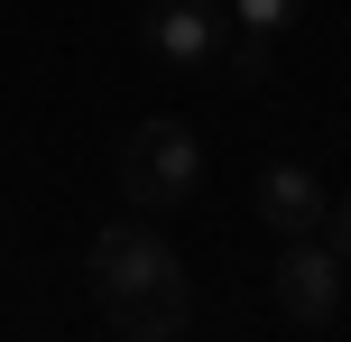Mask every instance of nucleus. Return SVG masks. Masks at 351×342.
Listing matches in <instances>:
<instances>
[{
	"instance_id": "39448f33",
	"label": "nucleus",
	"mask_w": 351,
	"mask_h": 342,
	"mask_svg": "<svg viewBox=\"0 0 351 342\" xmlns=\"http://www.w3.org/2000/svg\"><path fill=\"white\" fill-rule=\"evenodd\" d=\"M213 37H222V10L213 0H158L148 10V56L158 65H204Z\"/></svg>"
},
{
	"instance_id": "20e7f679",
	"label": "nucleus",
	"mask_w": 351,
	"mask_h": 342,
	"mask_svg": "<svg viewBox=\"0 0 351 342\" xmlns=\"http://www.w3.org/2000/svg\"><path fill=\"white\" fill-rule=\"evenodd\" d=\"M102 315H111V333H121V342H176V333L194 324V287H185V269H176V278H158V287L111 296Z\"/></svg>"
},
{
	"instance_id": "6e6552de",
	"label": "nucleus",
	"mask_w": 351,
	"mask_h": 342,
	"mask_svg": "<svg viewBox=\"0 0 351 342\" xmlns=\"http://www.w3.org/2000/svg\"><path fill=\"white\" fill-rule=\"evenodd\" d=\"M324 250L351 269V204H324Z\"/></svg>"
},
{
	"instance_id": "0eeeda50",
	"label": "nucleus",
	"mask_w": 351,
	"mask_h": 342,
	"mask_svg": "<svg viewBox=\"0 0 351 342\" xmlns=\"http://www.w3.org/2000/svg\"><path fill=\"white\" fill-rule=\"evenodd\" d=\"M231 74H241V84H268V37H259V28L231 47Z\"/></svg>"
},
{
	"instance_id": "7ed1b4c3",
	"label": "nucleus",
	"mask_w": 351,
	"mask_h": 342,
	"mask_svg": "<svg viewBox=\"0 0 351 342\" xmlns=\"http://www.w3.org/2000/svg\"><path fill=\"white\" fill-rule=\"evenodd\" d=\"M342 278H351V269L324 250V232H305V241H287V250H278V287H268V296H278L287 324L315 333V324H333V315H342Z\"/></svg>"
},
{
	"instance_id": "f257e3e1",
	"label": "nucleus",
	"mask_w": 351,
	"mask_h": 342,
	"mask_svg": "<svg viewBox=\"0 0 351 342\" xmlns=\"http://www.w3.org/2000/svg\"><path fill=\"white\" fill-rule=\"evenodd\" d=\"M194 195H204V139H194L176 111L139 121V130L121 139V204L148 213V222H167L176 204H194Z\"/></svg>"
},
{
	"instance_id": "1a4fd4ad",
	"label": "nucleus",
	"mask_w": 351,
	"mask_h": 342,
	"mask_svg": "<svg viewBox=\"0 0 351 342\" xmlns=\"http://www.w3.org/2000/svg\"><path fill=\"white\" fill-rule=\"evenodd\" d=\"M287 10H296V0H241V19H259V28H268V19H287Z\"/></svg>"
},
{
	"instance_id": "423d86ee",
	"label": "nucleus",
	"mask_w": 351,
	"mask_h": 342,
	"mask_svg": "<svg viewBox=\"0 0 351 342\" xmlns=\"http://www.w3.org/2000/svg\"><path fill=\"white\" fill-rule=\"evenodd\" d=\"M324 204H333V195H324V185L305 176V167H268V176H259V222H268L278 241L324 232Z\"/></svg>"
},
{
	"instance_id": "f03ea898",
	"label": "nucleus",
	"mask_w": 351,
	"mask_h": 342,
	"mask_svg": "<svg viewBox=\"0 0 351 342\" xmlns=\"http://www.w3.org/2000/svg\"><path fill=\"white\" fill-rule=\"evenodd\" d=\"M185 259L167 250V232L148 213H130V222H111V232H93V250H84V278H93V296H130V287H158V278H176Z\"/></svg>"
}]
</instances>
